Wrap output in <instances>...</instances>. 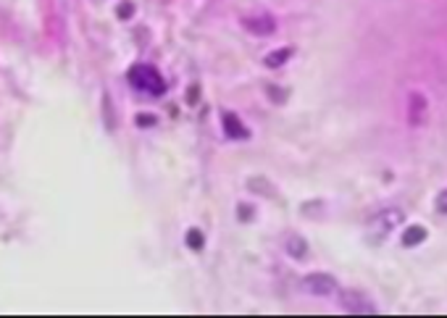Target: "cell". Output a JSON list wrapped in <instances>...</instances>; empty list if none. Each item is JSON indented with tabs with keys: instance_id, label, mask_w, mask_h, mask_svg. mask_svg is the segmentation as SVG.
Here are the masks:
<instances>
[{
	"instance_id": "6da1fadb",
	"label": "cell",
	"mask_w": 447,
	"mask_h": 318,
	"mask_svg": "<svg viewBox=\"0 0 447 318\" xmlns=\"http://www.w3.org/2000/svg\"><path fill=\"white\" fill-rule=\"evenodd\" d=\"M129 84H132V87H137V89H142V92H150L155 97L166 92L163 76H161L153 66H145V63L132 66V71H129Z\"/></svg>"
},
{
	"instance_id": "7a4b0ae2",
	"label": "cell",
	"mask_w": 447,
	"mask_h": 318,
	"mask_svg": "<svg viewBox=\"0 0 447 318\" xmlns=\"http://www.w3.org/2000/svg\"><path fill=\"white\" fill-rule=\"evenodd\" d=\"M305 287L316 295H329V292H334V279L326 274H310L305 276Z\"/></svg>"
},
{
	"instance_id": "3957f363",
	"label": "cell",
	"mask_w": 447,
	"mask_h": 318,
	"mask_svg": "<svg viewBox=\"0 0 447 318\" xmlns=\"http://www.w3.org/2000/svg\"><path fill=\"white\" fill-rule=\"evenodd\" d=\"M245 27H248L250 32H255V35H271V32L276 29V24H274V18H271V16L261 14L255 18H245Z\"/></svg>"
},
{
	"instance_id": "277c9868",
	"label": "cell",
	"mask_w": 447,
	"mask_h": 318,
	"mask_svg": "<svg viewBox=\"0 0 447 318\" xmlns=\"http://www.w3.org/2000/svg\"><path fill=\"white\" fill-rule=\"evenodd\" d=\"M224 132L229 134V137H237V140H245L250 134L248 126H242V121H239L234 113H229V111L224 113Z\"/></svg>"
},
{
	"instance_id": "5b68a950",
	"label": "cell",
	"mask_w": 447,
	"mask_h": 318,
	"mask_svg": "<svg viewBox=\"0 0 447 318\" xmlns=\"http://www.w3.org/2000/svg\"><path fill=\"white\" fill-rule=\"evenodd\" d=\"M424 113H426V100L421 92H413L411 95V124H421L424 121Z\"/></svg>"
},
{
	"instance_id": "8992f818",
	"label": "cell",
	"mask_w": 447,
	"mask_h": 318,
	"mask_svg": "<svg viewBox=\"0 0 447 318\" xmlns=\"http://www.w3.org/2000/svg\"><path fill=\"white\" fill-rule=\"evenodd\" d=\"M426 239V229L424 226H411V229L403 234V245L405 247H413V245H421Z\"/></svg>"
},
{
	"instance_id": "52a82bcc",
	"label": "cell",
	"mask_w": 447,
	"mask_h": 318,
	"mask_svg": "<svg viewBox=\"0 0 447 318\" xmlns=\"http://www.w3.org/2000/svg\"><path fill=\"white\" fill-rule=\"evenodd\" d=\"M289 55H292V48H282L279 53H271L268 58H266V66H271V69H274V66H282V63L287 61Z\"/></svg>"
},
{
	"instance_id": "ba28073f",
	"label": "cell",
	"mask_w": 447,
	"mask_h": 318,
	"mask_svg": "<svg viewBox=\"0 0 447 318\" xmlns=\"http://www.w3.org/2000/svg\"><path fill=\"white\" fill-rule=\"evenodd\" d=\"M187 247H192V250L203 247V231H200V229H190V231H187Z\"/></svg>"
},
{
	"instance_id": "9c48e42d",
	"label": "cell",
	"mask_w": 447,
	"mask_h": 318,
	"mask_svg": "<svg viewBox=\"0 0 447 318\" xmlns=\"http://www.w3.org/2000/svg\"><path fill=\"white\" fill-rule=\"evenodd\" d=\"M437 211H439V213H447V190L439 192V197H437Z\"/></svg>"
},
{
	"instance_id": "30bf717a",
	"label": "cell",
	"mask_w": 447,
	"mask_h": 318,
	"mask_svg": "<svg viewBox=\"0 0 447 318\" xmlns=\"http://www.w3.org/2000/svg\"><path fill=\"white\" fill-rule=\"evenodd\" d=\"M126 14H132V5H129V3H121V16H126Z\"/></svg>"
}]
</instances>
